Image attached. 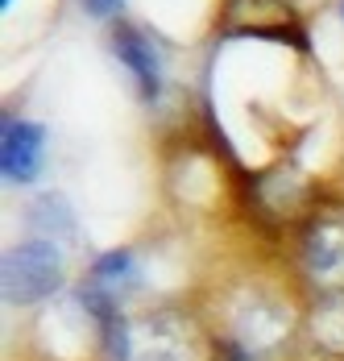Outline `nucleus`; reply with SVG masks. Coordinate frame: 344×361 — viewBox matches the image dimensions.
Listing matches in <instances>:
<instances>
[{"label": "nucleus", "instance_id": "7ed1b4c3", "mask_svg": "<svg viewBox=\"0 0 344 361\" xmlns=\"http://www.w3.org/2000/svg\"><path fill=\"white\" fill-rule=\"evenodd\" d=\"M141 274H137V257L129 250H112L96 257V266L87 270V279H83V287H79V303H83V312H92L100 324L108 320H116V316H125L121 312V303L137 290Z\"/></svg>", "mask_w": 344, "mask_h": 361}, {"label": "nucleus", "instance_id": "9d476101", "mask_svg": "<svg viewBox=\"0 0 344 361\" xmlns=\"http://www.w3.org/2000/svg\"><path fill=\"white\" fill-rule=\"evenodd\" d=\"M30 224L37 228L42 241H54V245H59V237H70L75 233V220H70V208H67L63 195H42L34 208H30Z\"/></svg>", "mask_w": 344, "mask_h": 361}, {"label": "nucleus", "instance_id": "ddd939ff", "mask_svg": "<svg viewBox=\"0 0 344 361\" xmlns=\"http://www.w3.org/2000/svg\"><path fill=\"white\" fill-rule=\"evenodd\" d=\"M0 4H4V8H8V0H0Z\"/></svg>", "mask_w": 344, "mask_h": 361}, {"label": "nucleus", "instance_id": "f257e3e1", "mask_svg": "<svg viewBox=\"0 0 344 361\" xmlns=\"http://www.w3.org/2000/svg\"><path fill=\"white\" fill-rule=\"evenodd\" d=\"M104 349L112 361H199V336L183 312H145L108 320Z\"/></svg>", "mask_w": 344, "mask_h": 361}, {"label": "nucleus", "instance_id": "f8f14e48", "mask_svg": "<svg viewBox=\"0 0 344 361\" xmlns=\"http://www.w3.org/2000/svg\"><path fill=\"white\" fill-rule=\"evenodd\" d=\"M340 17H344V0H340Z\"/></svg>", "mask_w": 344, "mask_h": 361}, {"label": "nucleus", "instance_id": "9b49d317", "mask_svg": "<svg viewBox=\"0 0 344 361\" xmlns=\"http://www.w3.org/2000/svg\"><path fill=\"white\" fill-rule=\"evenodd\" d=\"M83 4H87L92 17H116L125 8V0H83Z\"/></svg>", "mask_w": 344, "mask_h": 361}, {"label": "nucleus", "instance_id": "20e7f679", "mask_svg": "<svg viewBox=\"0 0 344 361\" xmlns=\"http://www.w3.org/2000/svg\"><path fill=\"white\" fill-rule=\"evenodd\" d=\"M303 266L324 295H344V212H319L303 233Z\"/></svg>", "mask_w": 344, "mask_h": 361}, {"label": "nucleus", "instance_id": "6e6552de", "mask_svg": "<svg viewBox=\"0 0 344 361\" xmlns=\"http://www.w3.org/2000/svg\"><path fill=\"white\" fill-rule=\"evenodd\" d=\"M112 50H116V59L129 67L137 92L145 100H154L158 87H162V63H158L154 42L141 34V30H133V25H116V30H112Z\"/></svg>", "mask_w": 344, "mask_h": 361}, {"label": "nucleus", "instance_id": "39448f33", "mask_svg": "<svg viewBox=\"0 0 344 361\" xmlns=\"http://www.w3.org/2000/svg\"><path fill=\"white\" fill-rule=\"evenodd\" d=\"M286 332H290V320H286L282 303L257 295V299H241V307L233 312L228 341H233V349L245 361H253V357H262V353H270V349H278Z\"/></svg>", "mask_w": 344, "mask_h": 361}, {"label": "nucleus", "instance_id": "1a4fd4ad", "mask_svg": "<svg viewBox=\"0 0 344 361\" xmlns=\"http://www.w3.org/2000/svg\"><path fill=\"white\" fill-rule=\"evenodd\" d=\"M307 336L324 353H344V295H324L307 316Z\"/></svg>", "mask_w": 344, "mask_h": 361}, {"label": "nucleus", "instance_id": "f03ea898", "mask_svg": "<svg viewBox=\"0 0 344 361\" xmlns=\"http://www.w3.org/2000/svg\"><path fill=\"white\" fill-rule=\"evenodd\" d=\"M63 287V253L54 241L30 237L4 253V299L13 307H34Z\"/></svg>", "mask_w": 344, "mask_h": 361}, {"label": "nucleus", "instance_id": "0eeeda50", "mask_svg": "<svg viewBox=\"0 0 344 361\" xmlns=\"http://www.w3.org/2000/svg\"><path fill=\"white\" fill-rule=\"evenodd\" d=\"M228 21H233V30L257 34V37H290V42L303 37L290 0H233Z\"/></svg>", "mask_w": 344, "mask_h": 361}, {"label": "nucleus", "instance_id": "423d86ee", "mask_svg": "<svg viewBox=\"0 0 344 361\" xmlns=\"http://www.w3.org/2000/svg\"><path fill=\"white\" fill-rule=\"evenodd\" d=\"M42 158H46V133L34 121H4V133H0V171L8 183H34L42 171Z\"/></svg>", "mask_w": 344, "mask_h": 361}]
</instances>
